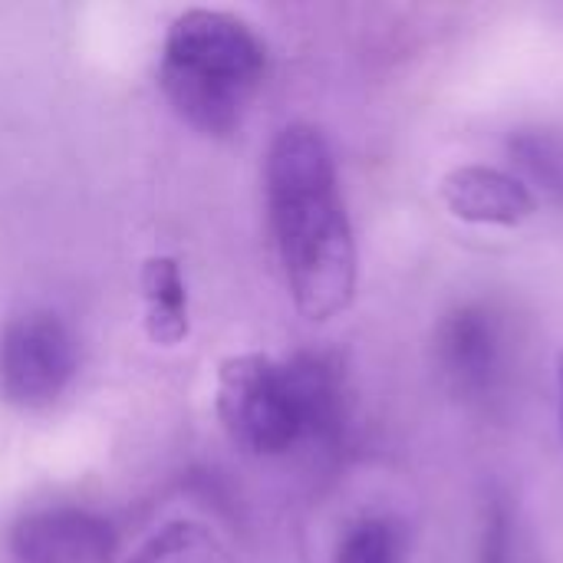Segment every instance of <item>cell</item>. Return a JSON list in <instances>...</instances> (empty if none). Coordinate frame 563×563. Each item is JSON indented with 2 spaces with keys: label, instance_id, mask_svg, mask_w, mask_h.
Returning <instances> with one entry per match:
<instances>
[{
  "label": "cell",
  "instance_id": "cell-1",
  "mask_svg": "<svg viewBox=\"0 0 563 563\" xmlns=\"http://www.w3.org/2000/svg\"><path fill=\"white\" fill-rule=\"evenodd\" d=\"M264 191L274 244L297 310L333 320L356 297L360 257L330 142L317 125L294 122L267 148Z\"/></svg>",
  "mask_w": 563,
  "mask_h": 563
},
{
  "label": "cell",
  "instance_id": "cell-2",
  "mask_svg": "<svg viewBox=\"0 0 563 563\" xmlns=\"http://www.w3.org/2000/svg\"><path fill=\"white\" fill-rule=\"evenodd\" d=\"M267 66L264 40L234 13L191 7L162 43L158 82L175 112L205 135H231Z\"/></svg>",
  "mask_w": 563,
  "mask_h": 563
},
{
  "label": "cell",
  "instance_id": "cell-3",
  "mask_svg": "<svg viewBox=\"0 0 563 563\" xmlns=\"http://www.w3.org/2000/svg\"><path fill=\"white\" fill-rule=\"evenodd\" d=\"M333 379L313 360L277 363L264 353L228 356L218 366L214 412L247 455H284L317 435L333 416Z\"/></svg>",
  "mask_w": 563,
  "mask_h": 563
},
{
  "label": "cell",
  "instance_id": "cell-4",
  "mask_svg": "<svg viewBox=\"0 0 563 563\" xmlns=\"http://www.w3.org/2000/svg\"><path fill=\"white\" fill-rule=\"evenodd\" d=\"M76 369V336L56 313H20L0 330V393L10 406L49 409L73 386Z\"/></svg>",
  "mask_w": 563,
  "mask_h": 563
},
{
  "label": "cell",
  "instance_id": "cell-5",
  "mask_svg": "<svg viewBox=\"0 0 563 563\" xmlns=\"http://www.w3.org/2000/svg\"><path fill=\"white\" fill-rule=\"evenodd\" d=\"M10 554L16 563H112L115 531L82 508H43L13 525Z\"/></svg>",
  "mask_w": 563,
  "mask_h": 563
},
{
  "label": "cell",
  "instance_id": "cell-6",
  "mask_svg": "<svg viewBox=\"0 0 563 563\" xmlns=\"http://www.w3.org/2000/svg\"><path fill=\"white\" fill-rule=\"evenodd\" d=\"M442 201L459 221L495 228H515L538 208L534 191L521 178L488 165H462L449 172L442 178Z\"/></svg>",
  "mask_w": 563,
  "mask_h": 563
},
{
  "label": "cell",
  "instance_id": "cell-7",
  "mask_svg": "<svg viewBox=\"0 0 563 563\" xmlns=\"http://www.w3.org/2000/svg\"><path fill=\"white\" fill-rule=\"evenodd\" d=\"M145 330L152 343L175 346L188 336V290L175 257H148L142 267Z\"/></svg>",
  "mask_w": 563,
  "mask_h": 563
},
{
  "label": "cell",
  "instance_id": "cell-8",
  "mask_svg": "<svg viewBox=\"0 0 563 563\" xmlns=\"http://www.w3.org/2000/svg\"><path fill=\"white\" fill-rule=\"evenodd\" d=\"M442 353L449 369L462 379V386H485L498 369V327L492 313L475 307L455 313L445 327Z\"/></svg>",
  "mask_w": 563,
  "mask_h": 563
},
{
  "label": "cell",
  "instance_id": "cell-9",
  "mask_svg": "<svg viewBox=\"0 0 563 563\" xmlns=\"http://www.w3.org/2000/svg\"><path fill=\"white\" fill-rule=\"evenodd\" d=\"M125 563H231L224 544L195 521H172L158 528Z\"/></svg>",
  "mask_w": 563,
  "mask_h": 563
},
{
  "label": "cell",
  "instance_id": "cell-10",
  "mask_svg": "<svg viewBox=\"0 0 563 563\" xmlns=\"http://www.w3.org/2000/svg\"><path fill=\"white\" fill-rule=\"evenodd\" d=\"M336 563H402L399 531L383 518L353 525L340 541Z\"/></svg>",
  "mask_w": 563,
  "mask_h": 563
},
{
  "label": "cell",
  "instance_id": "cell-11",
  "mask_svg": "<svg viewBox=\"0 0 563 563\" xmlns=\"http://www.w3.org/2000/svg\"><path fill=\"white\" fill-rule=\"evenodd\" d=\"M515 155L544 191L563 198V139L551 132H525L515 139Z\"/></svg>",
  "mask_w": 563,
  "mask_h": 563
}]
</instances>
